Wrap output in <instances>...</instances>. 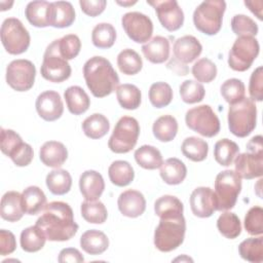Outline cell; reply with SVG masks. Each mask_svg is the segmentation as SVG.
Instances as JSON below:
<instances>
[{"mask_svg": "<svg viewBox=\"0 0 263 263\" xmlns=\"http://www.w3.org/2000/svg\"><path fill=\"white\" fill-rule=\"evenodd\" d=\"M36 225L43 230L46 238L50 241L69 240L78 231V224L74 220L73 211L64 201L47 203L37 219Z\"/></svg>", "mask_w": 263, "mask_h": 263, "instance_id": "6da1fadb", "label": "cell"}, {"mask_svg": "<svg viewBox=\"0 0 263 263\" xmlns=\"http://www.w3.org/2000/svg\"><path fill=\"white\" fill-rule=\"evenodd\" d=\"M85 83L96 98L111 95L119 84V77L112 64L103 57H92L83 66Z\"/></svg>", "mask_w": 263, "mask_h": 263, "instance_id": "7a4b0ae2", "label": "cell"}, {"mask_svg": "<svg viewBox=\"0 0 263 263\" xmlns=\"http://www.w3.org/2000/svg\"><path fill=\"white\" fill-rule=\"evenodd\" d=\"M186 221L184 216L160 218L154 231V246L160 252H171L180 247L185 237Z\"/></svg>", "mask_w": 263, "mask_h": 263, "instance_id": "3957f363", "label": "cell"}, {"mask_svg": "<svg viewBox=\"0 0 263 263\" xmlns=\"http://www.w3.org/2000/svg\"><path fill=\"white\" fill-rule=\"evenodd\" d=\"M257 106L250 98L231 104L228 110V127L238 138L249 136L256 127Z\"/></svg>", "mask_w": 263, "mask_h": 263, "instance_id": "277c9868", "label": "cell"}, {"mask_svg": "<svg viewBox=\"0 0 263 263\" xmlns=\"http://www.w3.org/2000/svg\"><path fill=\"white\" fill-rule=\"evenodd\" d=\"M247 151L237 154L234 159L235 173L241 179H255L263 174V138L253 137L247 143Z\"/></svg>", "mask_w": 263, "mask_h": 263, "instance_id": "5b68a950", "label": "cell"}, {"mask_svg": "<svg viewBox=\"0 0 263 263\" xmlns=\"http://www.w3.org/2000/svg\"><path fill=\"white\" fill-rule=\"evenodd\" d=\"M226 2L223 0H208L201 2L193 12V24L201 33L216 35L222 27Z\"/></svg>", "mask_w": 263, "mask_h": 263, "instance_id": "8992f818", "label": "cell"}, {"mask_svg": "<svg viewBox=\"0 0 263 263\" xmlns=\"http://www.w3.org/2000/svg\"><path fill=\"white\" fill-rule=\"evenodd\" d=\"M241 191V178L232 170H225L216 176L215 197L217 211L231 210Z\"/></svg>", "mask_w": 263, "mask_h": 263, "instance_id": "52a82bcc", "label": "cell"}, {"mask_svg": "<svg viewBox=\"0 0 263 263\" xmlns=\"http://www.w3.org/2000/svg\"><path fill=\"white\" fill-rule=\"evenodd\" d=\"M140 135L138 120L130 116H122L114 126L108 141L109 149L114 153H127L137 145Z\"/></svg>", "mask_w": 263, "mask_h": 263, "instance_id": "ba28073f", "label": "cell"}, {"mask_svg": "<svg viewBox=\"0 0 263 263\" xmlns=\"http://www.w3.org/2000/svg\"><path fill=\"white\" fill-rule=\"evenodd\" d=\"M0 35L5 50L10 54H21L30 46V34L16 17H7L3 21Z\"/></svg>", "mask_w": 263, "mask_h": 263, "instance_id": "9c48e42d", "label": "cell"}, {"mask_svg": "<svg viewBox=\"0 0 263 263\" xmlns=\"http://www.w3.org/2000/svg\"><path fill=\"white\" fill-rule=\"evenodd\" d=\"M40 72L44 79L54 83L63 82L71 76V66L68 61L61 55L58 39L53 40L46 47Z\"/></svg>", "mask_w": 263, "mask_h": 263, "instance_id": "30bf717a", "label": "cell"}, {"mask_svg": "<svg viewBox=\"0 0 263 263\" xmlns=\"http://www.w3.org/2000/svg\"><path fill=\"white\" fill-rule=\"evenodd\" d=\"M260 45L255 37L239 36L228 53L229 67L237 72L247 71L259 54Z\"/></svg>", "mask_w": 263, "mask_h": 263, "instance_id": "8fae6325", "label": "cell"}, {"mask_svg": "<svg viewBox=\"0 0 263 263\" xmlns=\"http://www.w3.org/2000/svg\"><path fill=\"white\" fill-rule=\"evenodd\" d=\"M186 125L193 132L213 138L220 132V120L211 106L200 105L189 109L185 115Z\"/></svg>", "mask_w": 263, "mask_h": 263, "instance_id": "7c38bea8", "label": "cell"}, {"mask_svg": "<svg viewBox=\"0 0 263 263\" xmlns=\"http://www.w3.org/2000/svg\"><path fill=\"white\" fill-rule=\"evenodd\" d=\"M35 77V65L29 60H14L6 68V82L16 91H27L32 88Z\"/></svg>", "mask_w": 263, "mask_h": 263, "instance_id": "4fadbf2b", "label": "cell"}, {"mask_svg": "<svg viewBox=\"0 0 263 263\" xmlns=\"http://www.w3.org/2000/svg\"><path fill=\"white\" fill-rule=\"evenodd\" d=\"M126 35L137 43L148 42L153 33V23L149 16L139 11L126 12L121 17Z\"/></svg>", "mask_w": 263, "mask_h": 263, "instance_id": "5bb4252c", "label": "cell"}, {"mask_svg": "<svg viewBox=\"0 0 263 263\" xmlns=\"http://www.w3.org/2000/svg\"><path fill=\"white\" fill-rule=\"evenodd\" d=\"M155 9L161 26L170 32L179 30L184 24V12L176 0L147 1Z\"/></svg>", "mask_w": 263, "mask_h": 263, "instance_id": "9a60e30c", "label": "cell"}, {"mask_svg": "<svg viewBox=\"0 0 263 263\" xmlns=\"http://www.w3.org/2000/svg\"><path fill=\"white\" fill-rule=\"evenodd\" d=\"M38 115L45 121H54L59 119L64 112V104L59 92L54 90H45L41 92L35 103Z\"/></svg>", "mask_w": 263, "mask_h": 263, "instance_id": "2e32d148", "label": "cell"}, {"mask_svg": "<svg viewBox=\"0 0 263 263\" xmlns=\"http://www.w3.org/2000/svg\"><path fill=\"white\" fill-rule=\"evenodd\" d=\"M192 213L199 218H209L217 211L216 197L210 187L195 188L189 198Z\"/></svg>", "mask_w": 263, "mask_h": 263, "instance_id": "e0dca14e", "label": "cell"}, {"mask_svg": "<svg viewBox=\"0 0 263 263\" xmlns=\"http://www.w3.org/2000/svg\"><path fill=\"white\" fill-rule=\"evenodd\" d=\"M25 15L28 22L34 27L45 28L51 26L53 4L44 0L31 1L25 8Z\"/></svg>", "mask_w": 263, "mask_h": 263, "instance_id": "ac0fdd59", "label": "cell"}, {"mask_svg": "<svg viewBox=\"0 0 263 263\" xmlns=\"http://www.w3.org/2000/svg\"><path fill=\"white\" fill-rule=\"evenodd\" d=\"M117 205L123 216L137 218L144 214L146 210V199L140 191L128 189L120 193L117 199Z\"/></svg>", "mask_w": 263, "mask_h": 263, "instance_id": "d6986e66", "label": "cell"}, {"mask_svg": "<svg viewBox=\"0 0 263 263\" xmlns=\"http://www.w3.org/2000/svg\"><path fill=\"white\" fill-rule=\"evenodd\" d=\"M173 50L177 61L182 64H188L192 63L200 55L202 51V45L194 36L185 35L175 41Z\"/></svg>", "mask_w": 263, "mask_h": 263, "instance_id": "ffe728a7", "label": "cell"}, {"mask_svg": "<svg viewBox=\"0 0 263 263\" xmlns=\"http://www.w3.org/2000/svg\"><path fill=\"white\" fill-rule=\"evenodd\" d=\"M79 189L85 200H98L105 189L102 175L93 170L83 172L79 178Z\"/></svg>", "mask_w": 263, "mask_h": 263, "instance_id": "44dd1931", "label": "cell"}, {"mask_svg": "<svg viewBox=\"0 0 263 263\" xmlns=\"http://www.w3.org/2000/svg\"><path fill=\"white\" fill-rule=\"evenodd\" d=\"M39 157L44 165L59 168L67 160L68 150L61 142L47 141L41 146L39 150Z\"/></svg>", "mask_w": 263, "mask_h": 263, "instance_id": "7402d4cb", "label": "cell"}, {"mask_svg": "<svg viewBox=\"0 0 263 263\" xmlns=\"http://www.w3.org/2000/svg\"><path fill=\"white\" fill-rule=\"evenodd\" d=\"M141 49L144 57L152 64H162L170 58V41L163 36L153 37Z\"/></svg>", "mask_w": 263, "mask_h": 263, "instance_id": "603a6c76", "label": "cell"}, {"mask_svg": "<svg viewBox=\"0 0 263 263\" xmlns=\"http://www.w3.org/2000/svg\"><path fill=\"white\" fill-rule=\"evenodd\" d=\"M25 212L22 203V194L17 191H7L1 198L0 215L8 222L20 221Z\"/></svg>", "mask_w": 263, "mask_h": 263, "instance_id": "cb8c5ba5", "label": "cell"}, {"mask_svg": "<svg viewBox=\"0 0 263 263\" xmlns=\"http://www.w3.org/2000/svg\"><path fill=\"white\" fill-rule=\"evenodd\" d=\"M64 99L70 113L80 115L86 112L90 106V100L85 90L78 86H69L64 92Z\"/></svg>", "mask_w": 263, "mask_h": 263, "instance_id": "d4e9b609", "label": "cell"}, {"mask_svg": "<svg viewBox=\"0 0 263 263\" xmlns=\"http://www.w3.org/2000/svg\"><path fill=\"white\" fill-rule=\"evenodd\" d=\"M80 247L89 255H101L108 249L109 239L103 231L90 229L80 236Z\"/></svg>", "mask_w": 263, "mask_h": 263, "instance_id": "484cf974", "label": "cell"}, {"mask_svg": "<svg viewBox=\"0 0 263 263\" xmlns=\"http://www.w3.org/2000/svg\"><path fill=\"white\" fill-rule=\"evenodd\" d=\"M160 177L168 185L181 184L187 176V167L182 160L176 157L167 158L160 166Z\"/></svg>", "mask_w": 263, "mask_h": 263, "instance_id": "4316f807", "label": "cell"}, {"mask_svg": "<svg viewBox=\"0 0 263 263\" xmlns=\"http://www.w3.org/2000/svg\"><path fill=\"white\" fill-rule=\"evenodd\" d=\"M22 203L25 214L37 215L46 205V196L38 186H29L22 192Z\"/></svg>", "mask_w": 263, "mask_h": 263, "instance_id": "83f0119b", "label": "cell"}, {"mask_svg": "<svg viewBox=\"0 0 263 263\" xmlns=\"http://www.w3.org/2000/svg\"><path fill=\"white\" fill-rule=\"evenodd\" d=\"M46 236L43 232V230L37 226H30L25 228L20 237L21 247L25 252L28 253H35L40 251L46 241Z\"/></svg>", "mask_w": 263, "mask_h": 263, "instance_id": "f1b7e54d", "label": "cell"}, {"mask_svg": "<svg viewBox=\"0 0 263 263\" xmlns=\"http://www.w3.org/2000/svg\"><path fill=\"white\" fill-rule=\"evenodd\" d=\"M108 176L112 184L118 187H124L133 182L135 172L129 162L125 160H115L108 168Z\"/></svg>", "mask_w": 263, "mask_h": 263, "instance_id": "f546056e", "label": "cell"}, {"mask_svg": "<svg viewBox=\"0 0 263 263\" xmlns=\"http://www.w3.org/2000/svg\"><path fill=\"white\" fill-rule=\"evenodd\" d=\"M48 190L54 195H64L68 193L72 186V177L70 173L63 168H55L48 173L45 179Z\"/></svg>", "mask_w": 263, "mask_h": 263, "instance_id": "4dcf8cb0", "label": "cell"}, {"mask_svg": "<svg viewBox=\"0 0 263 263\" xmlns=\"http://www.w3.org/2000/svg\"><path fill=\"white\" fill-rule=\"evenodd\" d=\"M110 129L108 118L101 113H93L86 117L82 122V130L84 135L90 139H101L107 135Z\"/></svg>", "mask_w": 263, "mask_h": 263, "instance_id": "1f68e13d", "label": "cell"}, {"mask_svg": "<svg viewBox=\"0 0 263 263\" xmlns=\"http://www.w3.org/2000/svg\"><path fill=\"white\" fill-rule=\"evenodd\" d=\"M154 137L160 142H171L178 133V121L172 115H162L158 117L152 126Z\"/></svg>", "mask_w": 263, "mask_h": 263, "instance_id": "d6a6232c", "label": "cell"}, {"mask_svg": "<svg viewBox=\"0 0 263 263\" xmlns=\"http://www.w3.org/2000/svg\"><path fill=\"white\" fill-rule=\"evenodd\" d=\"M137 163L145 170H156L161 166L163 159L160 151L154 146L143 145L135 151Z\"/></svg>", "mask_w": 263, "mask_h": 263, "instance_id": "836d02e7", "label": "cell"}, {"mask_svg": "<svg viewBox=\"0 0 263 263\" xmlns=\"http://www.w3.org/2000/svg\"><path fill=\"white\" fill-rule=\"evenodd\" d=\"M116 97L119 105L126 110H136L142 101L141 90L134 84L123 83L117 86Z\"/></svg>", "mask_w": 263, "mask_h": 263, "instance_id": "e575fe53", "label": "cell"}, {"mask_svg": "<svg viewBox=\"0 0 263 263\" xmlns=\"http://www.w3.org/2000/svg\"><path fill=\"white\" fill-rule=\"evenodd\" d=\"M181 151L185 157L188 159L199 162L206 158L209 152L208 143L197 137L186 138L181 146Z\"/></svg>", "mask_w": 263, "mask_h": 263, "instance_id": "d590c367", "label": "cell"}, {"mask_svg": "<svg viewBox=\"0 0 263 263\" xmlns=\"http://www.w3.org/2000/svg\"><path fill=\"white\" fill-rule=\"evenodd\" d=\"M183 202L173 195H163L154 203V212L159 218L183 216Z\"/></svg>", "mask_w": 263, "mask_h": 263, "instance_id": "8d00e7d4", "label": "cell"}, {"mask_svg": "<svg viewBox=\"0 0 263 263\" xmlns=\"http://www.w3.org/2000/svg\"><path fill=\"white\" fill-rule=\"evenodd\" d=\"M239 153L238 145L229 140L222 139L219 140L214 147V157L215 160L223 166H229L234 161L236 155Z\"/></svg>", "mask_w": 263, "mask_h": 263, "instance_id": "74e56055", "label": "cell"}, {"mask_svg": "<svg viewBox=\"0 0 263 263\" xmlns=\"http://www.w3.org/2000/svg\"><path fill=\"white\" fill-rule=\"evenodd\" d=\"M240 257L252 263H260L263 261V237H250L242 240L238 246Z\"/></svg>", "mask_w": 263, "mask_h": 263, "instance_id": "f35d334b", "label": "cell"}, {"mask_svg": "<svg viewBox=\"0 0 263 263\" xmlns=\"http://www.w3.org/2000/svg\"><path fill=\"white\" fill-rule=\"evenodd\" d=\"M92 44L102 49L110 48L116 41V30L109 23H100L95 26L91 32Z\"/></svg>", "mask_w": 263, "mask_h": 263, "instance_id": "ab89813d", "label": "cell"}, {"mask_svg": "<svg viewBox=\"0 0 263 263\" xmlns=\"http://www.w3.org/2000/svg\"><path fill=\"white\" fill-rule=\"evenodd\" d=\"M117 66L121 73L125 75H135L142 70L143 61L136 50L126 48L118 53Z\"/></svg>", "mask_w": 263, "mask_h": 263, "instance_id": "60d3db41", "label": "cell"}, {"mask_svg": "<svg viewBox=\"0 0 263 263\" xmlns=\"http://www.w3.org/2000/svg\"><path fill=\"white\" fill-rule=\"evenodd\" d=\"M53 4L52 25L54 28L70 27L75 21V10L69 1H55Z\"/></svg>", "mask_w": 263, "mask_h": 263, "instance_id": "b9f144b4", "label": "cell"}, {"mask_svg": "<svg viewBox=\"0 0 263 263\" xmlns=\"http://www.w3.org/2000/svg\"><path fill=\"white\" fill-rule=\"evenodd\" d=\"M80 212L82 218L91 224H103L108 217L107 209L100 200H84Z\"/></svg>", "mask_w": 263, "mask_h": 263, "instance_id": "7bdbcfd3", "label": "cell"}, {"mask_svg": "<svg viewBox=\"0 0 263 263\" xmlns=\"http://www.w3.org/2000/svg\"><path fill=\"white\" fill-rule=\"evenodd\" d=\"M217 228L219 232L229 239H234L241 232V224L239 218L231 212H224L217 220Z\"/></svg>", "mask_w": 263, "mask_h": 263, "instance_id": "ee69618b", "label": "cell"}, {"mask_svg": "<svg viewBox=\"0 0 263 263\" xmlns=\"http://www.w3.org/2000/svg\"><path fill=\"white\" fill-rule=\"evenodd\" d=\"M173 100V89L166 82L159 81L153 83L149 88V101L155 108H163L171 104Z\"/></svg>", "mask_w": 263, "mask_h": 263, "instance_id": "f6af8a7d", "label": "cell"}, {"mask_svg": "<svg viewBox=\"0 0 263 263\" xmlns=\"http://www.w3.org/2000/svg\"><path fill=\"white\" fill-rule=\"evenodd\" d=\"M220 91L223 99L231 105L245 98L246 87L240 79L230 78L222 83Z\"/></svg>", "mask_w": 263, "mask_h": 263, "instance_id": "bcb514c9", "label": "cell"}, {"mask_svg": "<svg viewBox=\"0 0 263 263\" xmlns=\"http://www.w3.org/2000/svg\"><path fill=\"white\" fill-rule=\"evenodd\" d=\"M181 99L186 104H195L203 100L205 90L203 85L195 80H185L180 85Z\"/></svg>", "mask_w": 263, "mask_h": 263, "instance_id": "7dc6e473", "label": "cell"}, {"mask_svg": "<svg viewBox=\"0 0 263 263\" xmlns=\"http://www.w3.org/2000/svg\"><path fill=\"white\" fill-rule=\"evenodd\" d=\"M191 72L198 82L209 83L217 76V66L210 59L202 58L194 63Z\"/></svg>", "mask_w": 263, "mask_h": 263, "instance_id": "c3c4849f", "label": "cell"}, {"mask_svg": "<svg viewBox=\"0 0 263 263\" xmlns=\"http://www.w3.org/2000/svg\"><path fill=\"white\" fill-rule=\"evenodd\" d=\"M232 32L239 36L254 37L258 34V25L250 16L246 14H235L231 20Z\"/></svg>", "mask_w": 263, "mask_h": 263, "instance_id": "681fc988", "label": "cell"}, {"mask_svg": "<svg viewBox=\"0 0 263 263\" xmlns=\"http://www.w3.org/2000/svg\"><path fill=\"white\" fill-rule=\"evenodd\" d=\"M58 45L61 55L67 61L76 58L81 49V41L75 34H68L58 39Z\"/></svg>", "mask_w": 263, "mask_h": 263, "instance_id": "f907efd6", "label": "cell"}, {"mask_svg": "<svg viewBox=\"0 0 263 263\" xmlns=\"http://www.w3.org/2000/svg\"><path fill=\"white\" fill-rule=\"evenodd\" d=\"M245 228L251 235H262L263 233V209L259 205L251 208L245 217Z\"/></svg>", "mask_w": 263, "mask_h": 263, "instance_id": "816d5d0a", "label": "cell"}, {"mask_svg": "<svg viewBox=\"0 0 263 263\" xmlns=\"http://www.w3.org/2000/svg\"><path fill=\"white\" fill-rule=\"evenodd\" d=\"M1 151L3 154L10 156L23 143V140L18 134L12 129L1 128Z\"/></svg>", "mask_w": 263, "mask_h": 263, "instance_id": "f5cc1de1", "label": "cell"}, {"mask_svg": "<svg viewBox=\"0 0 263 263\" xmlns=\"http://www.w3.org/2000/svg\"><path fill=\"white\" fill-rule=\"evenodd\" d=\"M250 99L253 101L261 102L263 100V68L257 67L250 77L249 83Z\"/></svg>", "mask_w": 263, "mask_h": 263, "instance_id": "db71d44e", "label": "cell"}, {"mask_svg": "<svg viewBox=\"0 0 263 263\" xmlns=\"http://www.w3.org/2000/svg\"><path fill=\"white\" fill-rule=\"evenodd\" d=\"M9 157L16 166H27L33 160L34 151L31 145L23 142Z\"/></svg>", "mask_w": 263, "mask_h": 263, "instance_id": "11a10c76", "label": "cell"}, {"mask_svg": "<svg viewBox=\"0 0 263 263\" xmlns=\"http://www.w3.org/2000/svg\"><path fill=\"white\" fill-rule=\"evenodd\" d=\"M79 5L81 10L88 16L95 17L101 14L107 5L106 0H80Z\"/></svg>", "mask_w": 263, "mask_h": 263, "instance_id": "9f6ffc18", "label": "cell"}, {"mask_svg": "<svg viewBox=\"0 0 263 263\" xmlns=\"http://www.w3.org/2000/svg\"><path fill=\"white\" fill-rule=\"evenodd\" d=\"M16 249V240L14 234L5 229L0 230V255L6 256L14 252Z\"/></svg>", "mask_w": 263, "mask_h": 263, "instance_id": "6f0895ef", "label": "cell"}, {"mask_svg": "<svg viewBox=\"0 0 263 263\" xmlns=\"http://www.w3.org/2000/svg\"><path fill=\"white\" fill-rule=\"evenodd\" d=\"M58 261L60 263H79V262H83L84 261V257L82 256V254L75 248H66L63 249L60 254H59V258Z\"/></svg>", "mask_w": 263, "mask_h": 263, "instance_id": "680465c9", "label": "cell"}, {"mask_svg": "<svg viewBox=\"0 0 263 263\" xmlns=\"http://www.w3.org/2000/svg\"><path fill=\"white\" fill-rule=\"evenodd\" d=\"M245 5L249 7V9L256 14V16L262 21V7H263V2L262 1H245Z\"/></svg>", "mask_w": 263, "mask_h": 263, "instance_id": "91938a15", "label": "cell"}, {"mask_svg": "<svg viewBox=\"0 0 263 263\" xmlns=\"http://www.w3.org/2000/svg\"><path fill=\"white\" fill-rule=\"evenodd\" d=\"M116 3H117L118 5H121V6H132V5L136 4L137 1H123V2H121V1H116Z\"/></svg>", "mask_w": 263, "mask_h": 263, "instance_id": "94428289", "label": "cell"}, {"mask_svg": "<svg viewBox=\"0 0 263 263\" xmlns=\"http://www.w3.org/2000/svg\"><path fill=\"white\" fill-rule=\"evenodd\" d=\"M174 261H191V262H192L193 260H192L191 258H189V257H187V256H185V255H184L182 258H181V257L176 258Z\"/></svg>", "mask_w": 263, "mask_h": 263, "instance_id": "6125c7cd", "label": "cell"}]
</instances>
